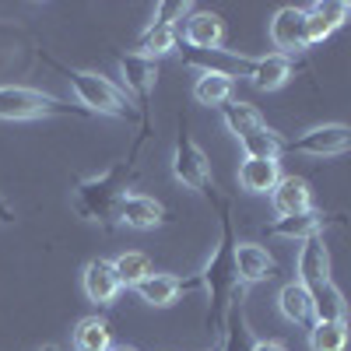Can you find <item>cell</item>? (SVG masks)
I'll return each instance as SVG.
<instances>
[{
  "label": "cell",
  "instance_id": "cell-28",
  "mask_svg": "<svg viewBox=\"0 0 351 351\" xmlns=\"http://www.w3.org/2000/svg\"><path fill=\"white\" fill-rule=\"evenodd\" d=\"M74 348L77 351H109L112 348V330L102 316H84L74 327Z\"/></svg>",
  "mask_w": 351,
  "mask_h": 351
},
{
  "label": "cell",
  "instance_id": "cell-5",
  "mask_svg": "<svg viewBox=\"0 0 351 351\" xmlns=\"http://www.w3.org/2000/svg\"><path fill=\"white\" fill-rule=\"evenodd\" d=\"M172 176L176 183H183L193 193L215 197V172H211V158L200 148L190 134V120L180 116V130H176V148H172Z\"/></svg>",
  "mask_w": 351,
  "mask_h": 351
},
{
  "label": "cell",
  "instance_id": "cell-24",
  "mask_svg": "<svg viewBox=\"0 0 351 351\" xmlns=\"http://www.w3.org/2000/svg\"><path fill=\"white\" fill-rule=\"evenodd\" d=\"M278 309H281V316L288 319V324H295V327H309V324H313V299H309V291H306L299 281L281 285V291H278Z\"/></svg>",
  "mask_w": 351,
  "mask_h": 351
},
{
  "label": "cell",
  "instance_id": "cell-32",
  "mask_svg": "<svg viewBox=\"0 0 351 351\" xmlns=\"http://www.w3.org/2000/svg\"><path fill=\"white\" fill-rule=\"evenodd\" d=\"M14 208H11V200L4 197V193H0V225H14Z\"/></svg>",
  "mask_w": 351,
  "mask_h": 351
},
{
  "label": "cell",
  "instance_id": "cell-27",
  "mask_svg": "<svg viewBox=\"0 0 351 351\" xmlns=\"http://www.w3.org/2000/svg\"><path fill=\"white\" fill-rule=\"evenodd\" d=\"M109 263H112V271H116V278H120L123 288H137L148 274H155L152 256L141 253V250H127V253H120V256L109 260Z\"/></svg>",
  "mask_w": 351,
  "mask_h": 351
},
{
  "label": "cell",
  "instance_id": "cell-14",
  "mask_svg": "<svg viewBox=\"0 0 351 351\" xmlns=\"http://www.w3.org/2000/svg\"><path fill=\"white\" fill-rule=\"evenodd\" d=\"M236 274L246 288L260 285V281H274L278 278V260L260 243H236Z\"/></svg>",
  "mask_w": 351,
  "mask_h": 351
},
{
  "label": "cell",
  "instance_id": "cell-7",
  "mask_svg": "<svg viewBox=\"0 0 351 351\" xmlns=\"http://www.w3.org/2000/svg\"><path fill=\"white\" fill-rule=\"evenodd\" d=\"M348 148H351L348 123H319L299 137L285 141V152H295L306 158H341V155H348Z\"/></svg>",
  "mask_w": 351,
  "mask_h": 351
},
{
  "label": "cell",
  "instance_id": "cell-20",
  "mask_svg": "<svg viewBox=\"0 0 351 351\" xmlns=\"http://www.w3.org/2000/svg\"><path fill=\"white\" fill-rule=\"evenodd\" d=\"M281 158H243L239 162V172L236 180L246 193H256V197H271V190L278 186L281 180Z\"/></svg>",
  "mask_w": 351,
  "mask_h": 351
},
{
  "label": "cell",
  "instance_id": "cell-31",
  "mask_svg": "<svg viewBox=\"0 0 351 351\" xmlns=\"http://www.w3.org/2000/svg\"><path fill=\"white\" fill-rule=\"evenodd\" d=\"M250 351H285V344H281V341H274V337H267V341L256 337V341L250 344Z\"/></svg>",
  "mask_w": 351,
  "mask_h": 351
},
{
  "label": "cell",
  "instance_id": "cell-9",
  "mask_svg": "<svg viewBox=\"0 0 351 351\" xmlns=\"http://www.w3.org/2000/svg\"><path fill=\"white\" fill-rule=\"evenodd\" d=\"M271 43H274V53L281 56H295V53H306L309 49V36H306V11L295 8V4H285L271 14Z\"/></svg>",
  "mask_w": 351,
  "mask_h": 351
},
{
  "label": "cell",
  "instance_id": "cell-34",
  "mask_svg": "<svg viewBox=\"0 0 351 351\" xmlns=\"http://www.w3.org/2000/svg\"><path fill=\"white\" fill-rule=\"evenodd\" d=\"M39 351H64V348H60V344H43Z\"/></svg>",
  "mask_w": 351,
  "mask_h": 351
},
{
  "label": "cell",
  "instance_id": "cell-33",
  "mask_svg": "<svg viewBox=\"0 0 351 351\" xmlns=\"http://www.w3.org/2000/svg\"><path fill=\"white\" fill-rule=\"evenodd\" d=\"M109 351H137V348H130V344H112Z\"/></svg>",
  "mask_w": 351,
  "mask_h": 351
},
{
  "label": "cell",
  "instance_id": "cell-12",
  "mask_svg": "<svg viewBox=\"0 0 351 351\" xmlns=\"http://www.w3.org/2000/svg\"><path fill=\"white\" fill-rule=\"evenodd\" d=\"M225 36H228V28H225V18L218 11L193 8L183 18V25H180V39L190 49H221L225 46Z\"/></svg>",
  "mask_w": 351,
  "mask_h": 351
},
{
  "label": "cell",
  "instance_id": "cell-3",
  "mask_svg": "<svg viewBox=\"0 0 351 351\" xmlns=\"http://www.w3.org/2000/svg\"><path fill=\"white\" fill-rule=\"evenodd\" d=\"M53 67L67 77V84L77 95V106L88 116H112V120H127V123L137 120V106L130 102V95L112 77L95 74V71H81V67H67V64H56V60H53Z\"/></svg>",
  "mask_w": 351,
  "mask_h": 351
},
{
  "label": "cell",
  "instance_id": "cell-8",
  "mask_svg": "<svg viewBox=\"0 0 351 351\" xmlns=\"http://www.w3.org/2000/svg\"><path fill=\"white\" fill-rule=\"evenodd\" d=\"M180 60L200 74H221V77H250V67H253V56L246 53H236V49H190L183 46L180 49Z\"/></svg>",
  "mask_w": 351,
  "mask_h": 351
},
{
  "label": "cell",
  "instance_id": "cell-16",
  "mask_svg": "<svg viewBox=\"0 0 351 351\" xmlns=\"http://www.w3.org/2000/svg\"><path fill=\"white\" fill-rule=\"evenodd\" d=\"M306 11V36H309V46L313 43H327L337 28L348 21L351 8L344 0H316V4L302 8Z\"/></svg>",
  "mask_w": 351,
  "mask_h": 351
},
{
  "label": "cell",
  "instance_id": "cell-10",
  "mask_svg": "<svg viewBox=\"0 0 351 351\" xmlns=\"http://www.w3.org/2000/svg\"><path fill=\"white\" fill-rule=\"evenodd\" d=\"M341 218L324 211V208H309L302 215H291V218H274L271 225H263V232L274 239H288V243H306V239H316L324 236L330 225H337Z\"/></svg>",
  "mask_w": 351,
  "mask_h": 351
},
{
  "label": "cell",
  "instance_id": "cell-22",
  "mask_svg": "<svg viewBox=\"0 0 351 351\" xmlns=\"http://www.w3.org/2000/svg\"><path fill=\"white\" fill-rule=\"evenodd\" d=\"M218 112H221V123L228 127V134L236 137V141H246V137H250V134H256L260 127H267L263 112H260L253 102H239V99H232V102H225Z\"/></svg>",
  "mask_w": 351,
  "mask_h": 351
},
{
  "label": "cell",
  "instance_id": "cell-6",
  "mask_svg": "<svg viewBox=\"0 0 351 351\" xmlns=\"http://www.w3.org/2000/svg\"><path fill=\"white\" fill-rule=\"evenodd\" d=\"M116 64H120L123 74V92L130 95V102L141 112V141L137 148L144 144V137L152 134V99H155V88H158V64L148 60V56H137V53H116Z\"/></svg>",
  "mask_w": 351,
  "mask_h": 351
},
{
  "label": "cell",
  "instance_id": "cell-19",
  "mask_svg": "<svg viewBox=\"0 0 351 351\" xmlns=\"http://www.w3.org/2000/svg\"><path fill=\"white\" fill-rule=\"evenodd\" d=\"M186 288H197L193 281H183V278H176V274H148L134 291H137V299L144 302V306H155V309H169V306H176L180 302V295Z\"/></svg>",
  "mask_w": 351,
  "mask_h": 351
},
{
  "label": "cell",
  "instance_id": "cell-15",
  "mask_svg": "<svg viewBox=\"0 0 351 351\" xmlns=\"http://www.w3.org/2000/svg\"><path fill=\"white\" fill-rule=\"evenodd\" d=\"M81 288H84L88 302H95V306H112L116 299H120V291H123L120 278H116V271H112V263L102 260V256L84 263V271H81Z\"/></svg>",
  "mask_w": 351,
  "mask_h": 351
},
{
  "label": "cell",
  "instance_id": "cell-25",
  "mask_svg": "<svg viewBox=\"0 0 351 351\" xmlns=\"http://www.w3.org/2000/svg\"><path fill=\"white\" fill-rule=\"evenodd\" d=\"M313 299V319L316 324H348V302H344V291L330 281L324 288L309 291Z\"/></svg>",
  "mask_w": 351,
  "mask_h": 351
},
{
  "label": "cell",
  "instance_id": "cell-23",
  "mask_svg": "<svg viewBox=\"0 0 351 351\" xmlns=\"http://www.w3.org/2000/svg\"><path fill=\"white\" fill-rule=\"evenodd\" d=\"M256 341V334H253V327H250V316H246V306H243V299L228 309V316H225V327H221V344H218V351H250V344Z\"/></svg>",
  "mask_w": 351,
  "mask_h": 351
},
{
  "label": "cell",
  "instance_id": "cell-26",
  "mask_svg": "<svg viewBox=\"0 0 351 351\" xmlns=\"http://www.w3.org/2000/svg\"><path fill=\"white\" fill-rule=\"evenodd\" d=\"M236 95V81L221 77V74H200L193 81V102L197 106H208V109H221L225 102H232Z\"/></svg>",
  "mask_w": 351,
  "mask_h": 351
},
{
  "label": "cell",
  "instance_id": "cell-18",
  "mask_svg": "<svg viewBox=\"0 0 351 351\" xmlns=\"http://www.w3.org/2000/svg\"><path fill=\"white\" fill-rule=\"evenodd\" d=\"M295 77V64L281 53H263V56H253V67H250V84L256 92H281V88Z\"/></svg>",
  "mask_w": 351,
  "mask_h": 351
},
{
  "label": "cell",
  "instance_id": "cell-29",
  "mask_svg": "<svg viewBox=\"0 0 351 351\" xmlns=\"http://www.w3.org/2000/svg\"><path fill=\"white\" fill-rule=\"evenodd\" d=\"M309 348L313 351H344L348 348V324H309Z\"/></svg>",
  "mask_w": 351,
  "mask_h": 351
},
{
  "label": "cell",
  "instance_id": "cell-21",
  "mask_svg": "<svg viewBox=\"0 0 351 351\" xmlns=\"http://www.w3.org/2000/svg\"><path fill=\"white\" fill-rule=\"evenodd\" d=\"M172 49H180V32L169 28V25H162V21H148V25L141 28V36H137V43H134L130 53L148 56V60L158 64L162 56H169Z\"/></svg>",
  "mask_w": 351,
  "mask_h": 351
},
{
  "label": "cell",
  "instance_id": "cell-1",
  "mask_svg": "<svg viewBox=\"0 0 351 351\" xmlns=\"http://www.w3.org/2000/svg\"><path fill=\"white\" fill-rule=\"evenodd\" d=\"M236 218H232V204L221 200V232H218V246L208 256L204 271L193 278L197 288H204L208 295V313H204V327L211 334H221L228 309L236 306L239 299H246V285L236 274Z\"/></svg>",
  "mask_w": 351,
  "mask_h": 351
},
{
  "label": "cell",
  "instance_id": "cell-2",
  "mask_svg": "<svg viewBox=\"0 0 351 351\" xmlns=\"http://www.w3.org/2000/svg\"><path fill=\"white\" fill-rule=\"evenodd\" d=\"M134 176H137V148L123 162H112L102 172L77 180L74 190H71V208L84 221H92V225L112 232L116 228V204H120L123 193H130L127 186H130Z\"/></svg>",
  "mask_w": 351,
  "mask_h": 351
},
{
  "label": "cell",
  "instance_id": "cell-17",
  "mask_svg": "<svg viewBox=\"0 0 351 351\" xmlns=\"http://www.w3.org/2000/svg\"><path fill=\"white\" fill-rule=\"evenodd\" d=\"M271 208L278 218H291V215H302V211L316 208L309 180L306 176H281L278 186L271 190Z\"/></svg>",
  "mask_w": 351,
  "mask_h": 351
},
{
  "label": "cell",
  "instance_id": "cell-30",
  "mask_svg": "<svg viewBox=\"0 0 351 351\" xmlns=\"http://www.w3.org/2000/svg\"><path fill=\"white\" fill-rule=\"evenodd\" d=\"M193 11V4H180V0H162V4L155 8V18L152 21H162V25H169V28H176L180 32V25H183V18Z\"/></svg>",
  "mask_w": 351,
  "mask_h": 351
},
{
  "label": "cell",
  "instance_id": "cell-11",
  "mask_svg": "<svg viewBox=\"0 0 351 351\" xmlns=\"http://www.w3.org/2000/svg\"><path fill=\"white\" fill-rule=\"evenodd\" d=\"M116 225L152 232V228L169 225V208L158 197H148V193H123L120 204H116Z\"/></svg>",
  "mask_w": 351,
  "mask_h": 351
},
{
  "label": "cell",
  "instance_id": "cell-4",
  "mask_svg": "<svg viewBox=\"0 0 351 351\" xmlns=\"http://www.w3.org/2000/svg\"><path fill=\"white\" fill-rule=\"evenodd\" d=\"M49 116H81L88 120V112L74 102H64L49 92L28 84H0V120H14V123H28V120H49Z\"/></svg>",
  "mask_w": 351,
  "mask_h": 351
},
{
  "label": "cell",
  "instance_id": "cell-13",
  "mask_svg": "<svg viewBox=\"0 0 351 351\" xmlns=\"http://www.w3.org/2000/svg\"><path fill=\"white\" fill-rule=\"evenodd\" d=\"M295 271H299V285L306 291H316V288H324L330 285V250L324 243V236H316V239H306L302 250H299V263H295Z\"/></svg>",
  "mask_w": 351,
  "mask_h": 351
}]
</instances>
